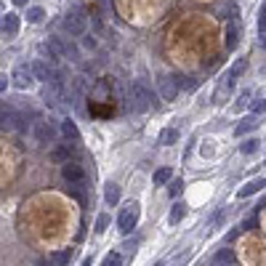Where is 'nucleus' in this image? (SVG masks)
I'll return each mask as SVG.
<instances>
[{
    "mask_svg": "<svg viewBox=\"0 0 266 266\" xmlns=\"http://www.w3.org/2000/svg\"><path fill=\"white\" fill-rule=\"evenodd\" d=\"M70 258H72V250H59V253L51 256V264H53V266H64V264H70Z\"/></svg>",
    "mask_w": 266,
    "mask_h": 266,
    "instance_id": "21",
    "label": "nucleus"
},
{
    "mask_svg": "<svg viewBox=\"0 0 266 266\" xmlns=\"http://www.w3.org/2000/svg\"><path fill=\"white\" fill-rule=\"evenodd\" d=\"M248 99H250V90H242V93H240V101H237V109H240V106H245Z\"/></svg>",
    "mask_w": 266,
    "mask_h": 266,
    "instance_id": "28",
    "label": "nucleus"
},
{
    "mask_svg": "<svg viewBox=\"0 0 266 266\" xmlns=\"http://www.w3.org/2000/svg\"><path fill=\"white\" fill-rule=\"evenodd\" d=\"M152 266H162V264H160V261H157V264H152Z\"/></svg>",
    "mask_w": 266,
    "mask_h": 266,
    "instance_id": "31",
    "label": "nucleus"
},
{
    "mask_svg": "<svg viewBox=\"0 0 266 266\" xmlns=\"http://www.w3.org/2000/svg\"><path fill=\"white\" fill-rule=\"evenodd\" d=\"M234 261H237V256H234L231 248H224V250H218L216 256H213V264H216V266H231Z\"/></svg>",
    "mask_w": 266,
    "mask_h": 266,
    "instance_id": "13",
    "label": "nucleus"
},
{
    "mask_svg": "<svg viewBox=\"0 0 266 266\" xmlns=\"http://www.w3.org/2000/svg\"><path fill=\"white\" fill-rule=\"evenodd\" d=\"M32 77H35V80H43V83H48L51 80V75H53V70H51L48 64H45L43 59H37V61H32Z\"/></svg>",
    "mask_w": 266,
    "mask_h": 266,
    "instance_id": "10",
    "label": "nucleus"
},
{
    "mask_svg": "<svg viewBox=\"0 0 266 266\" xmlns=\"http://www.w3.org/2000/svg\"><path fill=\"white\" fill-rule=\"evenodd\" d=\"M61 30L70 32L72 37H80V35H86V30H88V19L80 14V11H75V14H67L64 19H61Z\"/></svg>",
    "mask_w": 266,
    "mask_h": 266,
    "instance_id": "3",
    "label": "nucleus"
},
{
    "mask_svg": "<svg viewBox=\"0 0 266 266\" xmlns=\"http://www.w3.org/2000/svg\"><path fill=\"white\" fill-rule=\"evenodd\" d=\"M256 149H258V141L256 139H250V141H245V144H242V155H253Z\"/></svg>",
    "mask_w": 266,
    "mask_h": 266,
    "instance_id": "25",
    "label": "nucleus"
},
{
    "mask_svg": "<svg viewBox=\"0 0 266 266\" xmlns=\"http://www.w3.org/2000/svg\"><path fill=\"white\" fill-rule=\"evenodd\" d=\"M32 131H35V139L40 141V144H51V141L56 139V125H51V123H35Z\"/></svg>",
    "mask_w": 266,
    "mask_h": 266,
    "instance_id": "7",
    "label": "nucleus"
},
{
    "mask_svg": "<svg viewBox=\"0 0 266 266\" xmlns=\"http://www.w3.org/2000/svg\"><path fill=\"white\" fill-rule=\"evenodd\" d=\"M106 226H109V216H106V213H101V216L96 218V234H104Z\"/></svg>",
    "mask_w": 266,
    "mask_h": 266,
    "instance_id": "23",
    "label": "nucleus"
},
{
    "mask_svg": "<svg viewBox=\"0 0 266 266\" xmlns=\"http://www.w3.org/2000/svg\"><path fill=\"white\" fill-rule=\"evenodd\" d=\"M253 115H266V99H256L253 101Z\"/></svg>",
    "mask_w": 266,
    "mask_h": 266,
    "instance_id": "24",
    "label": "nucleus"
},
{
    "mask_svg": "<svg viewBox=\"0 0 266 266\" xmlns=\"http://www.w3.org/2000/svg\"><path fill=\"white\" fill-rule=\"evenodd\" d=\"M72 149H75V144H61V146H56L53 152H51V160H56V162H61V165H67V162H72L70 157H72Z\"/></svg>",
    "mask_w": 266,
    "mask_h": 266,
    "instance_id": "12",
    "label": "nucleus"
},
{
    "mask_svg": "<svg viewBox=\"0 0 266 266\" xmlns=\"http://www.w3.org/2000/svg\"><path fill=\"white\" fill-rule=\"evenodd\" d=\"M178 93V77H160V96L165 101H173Z\"/></svg>",
    "mask_w": 266,
    "mask_h": 266,
    "instance_id": "8",
    "label": "nucleus"
},
{
    "mask_svg": "<svg viewBox=\"0 0 266 266\" xmlns=\"http://www.w3.org/2000/svg\"><path fill=\"white\" fill-rule=\"evenodd\" d=\"M264 165H266V160H264Z\"/></svg>",
    "mask_w": 266,
    "mask_h": 266,
    "instance_id": "32",
    "label": "nucleus"
},
{
    "mask_svg": "<svg viewBox=\"0 0 266 266\" xmlns=\"http://www.w3.org/2000/svg\"><path fill=\"white\" fill-rule=\"evenodd\" d=\"M8 83H11V77L5 75V72H0V93H3L5 88H8Z\"/></svg>",
    "mask_w": 266,
    "mask_h": 266,
    "instance_id": "27",
    "label": "nucleus"
},
{
    "mask_svg": "<svg viewBox=\"0 0 266 266\" xmlns=\"http://www.w3.org/2000/svg\"><path fill=\"white\" fill-rule=\"evenodd\" d=\"M11 3H14V5H24L27 0H11Z\"/></svg>",
    "mask_w": 266,
    "mask_h": 266,
    "instance_id": "29",
    "label": "nucleus"
},
{
    "mask_svg": "<svg viewBox=\"0 0 266 266\" xmlns=\"http://www.w3.org/2000/svg\"><path fill=\"white\" fill-rule=\"evenodd\" d=\"M181 189H184V181H181V178H176V181H173V184H171V197L181 195Z\"/></svg>",
    "mask_w": 266,
    "mask_h": 266,
    "instance_id": "26",
    "label": "nucleus"
},
{
    "mask_svg": "<svg viewBox=\"0 0 266 266\" xmlns=\"http://www.w3.org/2000/svg\"><path fill=\"white\" fill-rule=\"evenodd\" d=\"M157 141H160L162 146H173V144L178 141V131H176V128H165V131L160 133V139H157Z\"/></svg>",
    "mask_w": 266,
    "mask_h": 266,
    "instance_id": "15",
    "label": "nucleus"
},
{
    "mask_svg": "<svg viewBox=\"0 0 266 266\" xmlns=\"http://www.w3.org/2000/svg\"><path fill=\"white\" fill-rule=\"evenodd\" d=\"M234 45H237V24L229 21V27H226V51H234Z\"/></svg>",
    "mask_w": 266,
    "mask_h": 266,
    "instance_id": "20",
    "label": "nucleus"
},
{
    "mask_svg": "<svg viewBox=\"0 0 266 266\" xmlns=\"http://www.w3.org/2000/svg\"><path fill=\"white\" fill-rule=\"evenodd\" d=\"M184 216H186V205L178 200L176 205H173V211H171V216H168V221H171V224H178Z\"/></svg>",
    "mask_w": 266,
    "mask_h": 266,
    "instance_id": "19",
    "label": "nucleus"
},
{
    "mask_svg": "<svg viewBox=\"0 0 266 266\" xmlns=\"http://www.w3.org/2000/svg\"><path fill=\"white\" fill-rule=\"evenodd\" d=\"M61 178L70 186H80L83 181H86V171H83V165H77V162H67V165H61Z\"/></svg>",
    "mask_w": 266,
    "mask_h": 266,
    "instance_id": "4",
    "label": "nucleus"
},
{
    "mask_svg": "<svg viewBox=\"0 0 266 266\" xmlns=\"http://www.w3.org/2000/svg\"><path fill=\"white\" fill-rule=\"evenodd\" d=\"M32 80H35V77H32V70L27 64H19L14 72H11V83H14L19 90H27L32 86Z\"/></svg>",
    "mask_w": 266,
    "mask_h": 266,
    "instance_id": "5",
    "label": "nucleus"
},
{
    "mask_svg": "<svg viewBox=\"0 0 266 266\" xmlns=\"http://www.w3.org/2000/svg\"><path fill=\"white\" fill-rule=\"evenodd\" d=\"M258 125H261V123H258V117H256V115H250V117H242V120H240V125L234 128V136L240 139V136H245V133H253Z\"/></svg>",
    "mask_w": 266,
    "mask_h": 266,
    "instance_id": "11",
    "label": "nucleus"
},
{
    "mask_svg": "<svg viewBox=\"0 0 266 266\" xmlns=\"http://www.w3.org/2000/svg\"><path fill=\"white\" fill-rule=\"evenodd\" d=\"M139 216H141L139 202H128V205L123 208L120 218H117V229H120V234H131V231L136 229V224H139Z\"/></svg>",
    "mask_w": 266,
    "mask_h": 266,
    "instance_id": "2",
    "label": "nucleus"
},
{
    "mask_svg": "<svg viewBox=\"0 0 266 266\" xmlns=\"http://www.w3.org/2000/svg\"><path fill=\"white\" fill-rule=\"evenodd\" d=\"M19 27H21L19 14H14V11L3 14V19H0V35H3V37H14L16 32H19Z\"/></svg>",
    "mask_w": 266,
    "mask_h": 266,
    "instance_id": "6",
    "label": "nucleus"
},
{
    "mask_svg": "<svg viewBox=\"0 0 266 266\" xmlns=\"http://www.w3.org/2000/svg\"><path fill=\"white\" fill-rule=\"evenodd\" d=\"M80 266H90V258H86V261H83Z\"/></svg>",
    "mask_w": 266,
    "mask_h": 266,
    "instance_id": "30",
    "label": "nucleus"
},
{
    "mask_svg": "<svg viewBox=\"0 0 266 266\" xmlns=\"http://www.w3.org/2000/svg\"><path fill=\"white\" fill-rule=\"evenodd\" d=\"M104 200H106V205H117V202H120V186H117L115 181H109V184L104 186Z\"/></svg>",
    "mask_w": 266,
    "mask_h": 266,
    "instance_id": "14",
    "label": "nucleus"
},
{
    "mask_svg": "<svg viewBox=\"0 0 266 266\" xmlns=\"http://www.w3.org/2000/svg\"><path fill=\"white\" fill-rule=\"evenodd\" d=\"M131 99H133V109L136 112H146L152 104H155V93H152V88L146 86L144 80H133Z\"/></svg>",
    "mask_w": 266,
    "mask_h": 266,
    "instance_id": "1",
    "label": "nucleus"
},
{
    "mask_svg": "<svg viewBox=\"0 0 266 266\" xmlns=\"http://www.w3.org/2000/svg\"><path fill=\"white\" fill-rule=\"evenodd\" d=\"M171 178H173V171H171V168H160V171H155V176H152V184H155V186H162V184H168Z\"/></svg>",
    "mask_w": 266,
    "mask_h": 266,
    "instance_id": "16",
    "label": "nucleus"
},
{
    "mask_svg": "<svg viewBox=\"0 0 266 266\" xmlns=\"http://www.w3.org/2000/svg\"><path fill=\"white\" fill-rule=\"evenodd\" d=\"M101 266H123V256L117 250H112L109 256H104V261H101Z\"/></svg>",
    "mask_w": 266,
    "mask_h": 266,
    "instance_id": "22",
    "label": "nucleus"
},
{
    "mask_svg": "<svg viewBox=\"0 0 266 266\" xmlns=\"http://www.w3.org/2000/svg\"><path fill=\"white\" fill-rule=\"evenodd\" d=\"M61 133H64L67 139H72V141L80 139V131H77V125H75L72 120H64V123H61Z\"/></svg>",
    "mask_w": 266,
    "mask_h": 266,
    "instance_id": "18",
    "label": "nucleus"
},
{
    "mask_svg": "<svg viewBox=\"0 0 266 266\" xmlns=\"http://www.w3.org/2000/svg\"><path fill=\"white\" fill-rule=\"evenodd\" d=\"M43 19H45V11L40 8V5H32V8H27V21H30V24H40Z\"/></svg>",
    "mask_w": 266,
    "mask_h": 266,
    "instance_id": "17",
    "label": "nucleus"
},
{
    "mask_svg": "<svg viewBox=\"0 0 266 266\" xmlns=\"http://www.w3.org/2000/svg\"><path fill=\"white\" fill-rule=\"evenodd\" d=\"M266 189V178H253V181H248L245 186H240V192H237V197L240 200H245V197H253V195H258V192H264Z\"/></svg>",
    "mask_w": 266,
    "mask_h": 266,
    "instance_id": "9",
    "label": "nucleus"
}]
</instances>
